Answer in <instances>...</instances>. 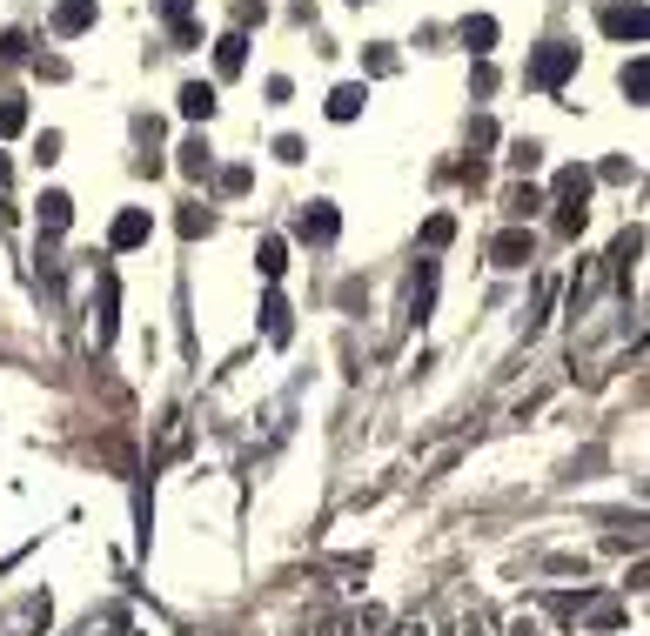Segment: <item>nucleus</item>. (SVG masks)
<instances>
[{"instance_id":"obj_24","label":"nucleus","mask_w":650,"mask_h":636,"mask_svg":"<svg viewBox=\"0 0 650 636\" xmlns=\"http://www.w3.org/2000/svg\"><path fill=\"white\" fill-rule=\"evenodd\" d=\"M369 74H396V47H389V41L369 47Z\"/></svg>"},{"instance_id":"obj_26","label":"nucleus","mask_w":650,"mask_h":636,"mask_svg":"<svg viewBox=\"0 0 650 636\" xmlns=\"http://www.w3.org/2000/svg\"><path fill=\"white\" fill-rule=\"evenodd\" d=\"M248 181H255L248 168H222V195H248Z\"/></svg>"},{"instance_id":"obj_1","label":"nucleus","mask_w":650,"mask_h":636,"mask_svg":"<svg viewBox=\"0 0 650 636\" xmlns=\"http://www.w3.org/2000/svg\"><path fill=\"white\" fill-rule=\"evenodd\" d=\"M570 74H577V47L543 41L537 54H530V81H537V88H550V94H557L563 81H570Z\"/></svg>"},{"instance_id":"obj_22","label":"nucleus","mask_w":650,"mask_h":636,"mask_svg":"<svg viewBox=\"0 0 650 636\" xmlns=\"http://www.w3.org/2000/svg\"><path fill=\"white\" fill-rule=\"evenodd\" d=\"M510 168H516V175L543 168V148H537V141H510Z\"/></svg>"},{"instance_id":"obj_5","label":"nucleus","mask_w":650,"mask_h":636,"mask_svg":"<svg viewBox=\"0 0 650 636\" xmlns=\"http://www.w3.org/2000/svg\"><path fill=\"white\" fill-rule=\"evenodd\" d=\"M604 34L610 41H644V0H630V7H604Z\"/></svg>"},{"instance_id":"obj_19","label":"nucleus","mask_w":650,"mask_h":636,"mask_svg":"<svg viewBox=\"0 0 650 636\" xmlns=\"http://www.w3.org/2000/svg\"><path fill=\"white\" fill-rule=\"evenodd\" d=\"M624 94L637 101V108H644V94H650V61H644V54H637V61L624 67Z\"/></svg>"},{"instance_id":"obj_12","label":"nucleus","mask_w":650,"mask_h":636,"mask_svg":"<svg viewBox=\"0 0 650 636\" xmlns=\"http://www.w3.org/2000/svg\"><path fill=\"white\" fill-rule=\"evenodd\" d=\"M34 215H41V228H47V235H61V228H68V221H74V201L61 195V188H47V195H41V208H34Z\"/></svg>"},{"instance_id":"obj_4","label":"nucleus","mask_w":650,"mask_h":636,"mask_svg":"<svg viewBox=\"0 0 650 636\" xmlns=\"http://www.w3.org/2000/svg\"><path fill=\"white\" fill-rule=\"evenodd\" d=\"M530 255H537V235H530V228H503V235L490 242V262L496 268H523Z\"/></svg>"},{"instance_id":"obj_28","label":"nucleus","mask_w":650,"mask_h":636,"mask_svg":"<svg viewBox=\"0 0 650 636\" xmlns=\"http://www.w3.org/2000/svg\"><path fill=\"white\" fill-rule=\"evenodd\" d=\"M302 154H309L302 148V134H282V141H275V161H302Z\"/></svg>"},{"instance_id":"obj_8","label":"nucleus","mask_w":650,"mask_h":636,"mask_svg":"<svg viewBox=\"0 0 650 636\" xmlns=\"http://www.w3.org/2000/svg\"><path fill=\"white\" fill-rule=\"evenodd\" d=\"M88 27H94V0H61V7H54V34H61V41L88 34Z\"/></svg>"},{"instance_id":"obj_3","label":"nucleus","mask_w":650,"mask_h":636,"mask_svg":"<svg viewBox=\"0 0 650 636\" xmlns=\"http://www.w3.org/2000/svg\"><path fill=\"white\" fill-rule=\"evenodd\" d=\"M148 235H155V215H148V208H121L114 228H108V248H141Z\"/></svg>"},{"instance_id":"obj_6","label":"nucleus","mask_w":650,"mask_h":636,"mask_svg":"<svg viewBox=\"0 0 650 636\" xmlns=\"http://www.w3.org/2000/svg\"><path fill=\"white\" fill-rule=\"evenodd\" d=\"M161 14L175 27V47H202V27H195V0H161Z\"/></svg>"},{"instance_id":"obj_30","label":"nucleus","mask_w":650,"mask_h":636,"mask_svg":"<svg viewBox=\"0 0 650 636\" xmlns=\"http://www.w3.org/2000/svg\"><path fill=\"white\" fill-rule=\"evenodd\" d=\"M7 181H14V161H7V154H0V188H7Z\"/></svg>"},{"instance_id":"obj_29","label":"nucleus","mask_w":650,"mask_h":636,"mask_svg":"<svg viewBox=\"0 0 650 636\" xmlns=\"http://www.w3.org/2000/svg\"><path fill=\"white\" fill-rule=\"evenodd\" d=\"M557 228L563 235H583V208H557Z\"/></svg>"},{"instance_id":"obj_21","label":"nucleus","mask_w":650,"mask_h":636,"mask_svg":"<svg viewBox=\"0 0 650 636\" xmlns=\"http://www.w3.org/2000/svg\"><path fill=\"white\" fill-rule=\"evenodd\" d=\"M27 128V101H0V141H14Z\"/></svg>"},{"instance_id":"obj_16","label":"nucleus","mask_w":650,"mask_h":636,"mask_svg":"<svg viewBox=\"0 0 650 636\" xmlns=\"http://www.w3.org/2000/svg\"><path fill=\"white\" fill-rule=\"evenodd\" d=\"M463 47H470L476 61L496 47V21H490V14H470V21H463Z\"/></svg>"},{"instance_id":"obj_31","label":"nucleus","mask_w":650,"mask_h":636,"mask_svg":"<svg viewBox=\"0 0 650 636\" xmlns=\"http://www.w3.org/2000/svg\"><path fill=\"white\" fill-rule=\"evenodd\" d=\"M356 7H362V0H356Z\"/></svg>"},{"instance_id":"obj_11","label":"nucleus","mask_w":650,"mask_h":636,"mask_svg":"<svg viewBox=\"0 0 650 636\" xmlns=\"http://www.w3.org/2000/svg\"><path fill=\"white\" fill-rule=\"evenodd\" d=\"M362 108H369V88H362V81H342V88L329 94V121H356Z\"/></svg>"},{"instance_id":"obj_18","label":"nucleus","mask_w":650,"mask_h":636,"mask_svg":"<svg viewBox=\"0 0 650 636\" xmlns=\"http://www.w3.org/2000/svg\"><path fill=\"white\" fill-rule=\"evenodd\" d=\"M114 302H121V282L101 275V322H94V342H114Z\"/></svg>"},{"instance_id":"obj_2","label":"nucleus","mask_w":650,"mask_h":636,"mask_svg":"<svg viewBox=\"0 0 650 636\" xmlns=\"http://www.w3.org/2000/svg\"><path fill=\"white\" fill-rule=\"evenodd\" d=\"M295 235H302L309 248H329V242L342 235V215H336V201H309V208L295 215Z\"/></svg>"},{"instance_id":"obj_9","label":"nucleus","mask_w":650,"mask_h":636,"mask_svg":"<svg viewBox=\"0 0 650 636\" xmlns=\"http://www.w3.org/2000/svg\"><path fill=\"white\" fill-rule=\"evenodd\" d=\"M242 67H248V34H222V41H215V74L235 81Z\"/></svg>"},{"instance_id":"obj_23","label":"nucleus","mask_w":650,"mask_h":636,"mask_svg":"<svg viewBox=\"0 0 650 636\" xmlns=\"http://www.w3.org/2000/svg\"><path fill=\"white\" fill-rule=\"evenodd\" d=\"M208 228H215V215H208V208H188V215H181V235H188V242H195V235H208Z\"/></svg>"},{"instance_id":"obj_20","label":"nucleus","mask_w":650,"mask_h":636,"mask_svg":"<svg viewBox=\"0 0 650 636\" xmlns=\"http://www.w3.org/2000/svg\"><path fill=\"white\" fill-rule=\"evenodd\" d=\"M443 242H456V215H429L423 221V248H443Z\"/></svg>"},{"instance_id":"obj_13","label":"nucleus","mask_w":650,"mask_h":636,"mask_svg":"<svg viewBox=\"0 0 650 636\" xmlns=\"http://www.w3.org/2000/svg\"><path fill=\"white\" fill-rule=\"evenodd\" d=\"M255 268H262V282H282V268H289V242L269 235V242L255 248Z\"/></svg>"},{"instance_id":"obj_7","label":"nucleus","mask_w":650,"mask_h":636,"mask_svg":"<svg viewBox=\"0 0 650 636\" xmlns=\"http://www.w3.org/2000/svg\"><path fill=\"white\" fill-rule=\"evenodd\" d=\"M590 188H597V175H590V168H563L557 175V208H583V201H590Z\"/></svg>"},{"instance_id":"obj_25","label":"nucleus","mask_w":650,"mask_h":636,"mask_svg":"<svg viewBox=\"0 0 650 636\" xmlns=\"http://www.w3.org/2000/svg\"><path fill=\"white\" fill-rule=\"evenodd\" d=\"M262 14H269L262 0H242V7H235V34H242V27H262Z\"/></svg>"},{"instance_id":"obj_14","label":"nucleus","mask_w":650,"mask_h":636,"mask_svg":"<svg viewBox=\"0 0 650 636\" xmlns=\"http://www.w3.org/2000/svg\"><path fill=\"white\" fill-rule=\"evenodd\" d=\"M175 101H181V114H188V121H208V114H215V88H208V81H188Z\"/></svg>"},{"instance_id":"obj_27","label":"nucleus","mask_w":650,"mask_h":636,"mask_svg":"<svg viewBox=\"0 0 650 636\" xmlns=\"http://www.w3.org/2000/svg\"><path fill=\"white\" fill-rule=\"evenodd\" d=\"M0 61H27V34H0Z\"/></svg>"},{"instance_id":"obj_15","label":"nucleus","mask_w":650,"mask_h":636,"mask_svg":"<svg viewBox=\"0 0 650 636\" xmlns=\"http://www.w3.org/2000/svg\"><path fill=\"white\" fill-rule=\"evenodd\" d=\"M175 154H181V175H208V168H215V148H208L202 134H188Z\"/></svg>"},{"instance_id":"obj_17","label":"nucleus","mask_w":650,"mask_h":636,"mask_svg":"<svg viewBox=\"0 0 650 636\" xmlns=\"http://www.w3.org/2000/svg\"><path fill=\"white\" fill-rule=\"evenodd\" d=\"M409 308H416V322H423L429 308H436V262L416 268V288H409Z\"/></svg>"},{"instance_id":"obj_10","label":"nucleus","mask_w":650,"mask_h":636,"mask_svg":"<svg viewBox=\"0 0 650 636\" xmlns=\"http://www.w3.org/2000/svg\"><path fill=\"white\" fill-rule=\"evenodd\" d=\"M262 335H269L275 349L295 335V315H289V302H282V295H269V302H262Z\"/></svg>"}]
</instances>
